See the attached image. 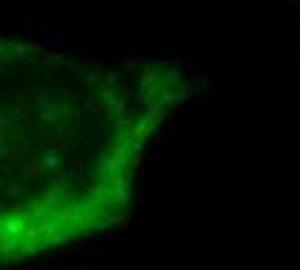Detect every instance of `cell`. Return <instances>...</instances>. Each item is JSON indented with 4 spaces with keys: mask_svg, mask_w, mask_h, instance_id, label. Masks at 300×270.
Returning a JSON list of instances; mask_svg holds the SVG:
<instances>
[{
    "mask_svg": "<svg viewBox=\"0 0 300 270\" xmlns=\"http://www.w3.org/2000/svg\"><path fill=\"white\" fill-rule=\"evenodd\" d=\"M179 96L160 63L127 73L0 31V268L119 226Z\"/></svg>",
    "mask_w": 300,
    "mask_h": 270,
    "instance_id": "cell-1",
    "label": "cell"
}]
</instances>
